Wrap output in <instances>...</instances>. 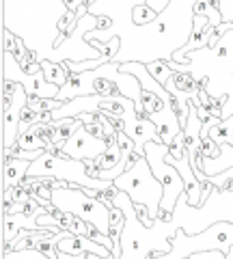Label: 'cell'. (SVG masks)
I'll list each match as a JSON object with an SVG mask.
<instances>
[{"label":"cell","instance_id":"obj_1","mask_svg":"<svg viewBox=\"0 0 233 259\" xmlns=\"http://www.w3.org/2000/svg\"><path fill=\"white\" fill-rule=\"evenodd\" d=\"M112 205L121 207L125 214V227L121 233V246L123 253L119 259H147L154 253H171V238H158V221L154 227L143 225V221L136 214L134 201L130 199V194L123 190H117L112 197Z\"/></svg>","mask_w":233,"mask_h":259},{"label":"cell","instance_id":"obj_2","mask_svg":"<svg viewBox=\"0 0 233 259\" xmlns=\"http://www.w3.org/2000/svg\"><path fill=\"white\" fill-rule=\"evenodd\" d=\"M220 221L233 223V190H220L216 186L212 188L207 201H203V205L199 207L188 203L186 190H183L171 218V223L177 229L181 227L190 236L205 231L207 227H212L214 223H220Z\"/></svg>","mask_w":233,"mask_h":259},{"label":"cell","instance_id":"obj_3","mask_svg":"<svg viewBox=\"0 0 233 259\" xmlns=\"http://www.w3.org/2000/svg\"><path fill=\"white\" fill-rule=\"evenodd\" d=\"M171 253H154L147 259H188L190 255L201 253V250H222L229 253V248L233 246V223L220 221L214 223L212 227H207L205 231L190 236L179 227L175 231V236L171 238Z\"/></svg>","mask_w":233,"mask_h":259},{"label":"cell","instance_id":"obj_4","mask_svg":"<svg viewBox=\"0 0 233 259\" xmlns=\"http://www.w3.org/2000/svg\"><path fill=\"white\" fill-rule=\"evenodd\" d=\"M52 203L65 214H74L82 221L91 223L98 227V231L104 236H110V209L112 203L108 205L106 201L100 197H91L89 192H84L82 186L76 188H52Z\"/></svg>","mask_w":233,"mask_h":259},{"label":"cell","instance_id":"obj_5","mask_svg":"<svg viewBox=\"0 0 233 259\" xmlns=\"http://www.w3.org/2000/svg\"><path fill=\"white\" fill-rule=\"evenodd\" d=\"M115 188L127 192L134 203L147 207V212L154 221L160 216V205H162V197H164V186L156 177V173L151 171V166H149V162L145 156L136 162L134 168H130V171H125V173H121L117 177Z\"/></svg>","mask_w":233,"mask_h":259},{"label":"cell","instance_id":"obj_6","mask_svg":"<svg viewBox=\"0 0 233 259\" xmlns=\"http://www.w3.org/2000/svg\"><path fill=\"white\" fill-rule=\"evenodd\" d=\"M28 175H50L56 180H65L71 184H78L82 188H95V190H110L115 182L108 180H95L89 175V166L84 160H76V158H59L52 153H43L39 156L35 162H30Z\"/></svg>","mask_w":233,"mask_h":259},{"label":"cell","instance_id":"obj_7","mask_svg":"<svg viewBox=\"0 0 233 259\" xmlns=\"http://www.w3.org/2000/svg\"><path fill=\"white\" fill-rule=\"evenodd\" d=\"M166 153H168L166 143L149 141L147 145H145V158H147L151 171L156 173V177L164 186V197H162L160 212H166V214L173 216L175 205H177L181 192L186 190V182H183V177H181V173L177 171V168L166 162Z\"/></svg>","mask_w":233,"mask_h":259},{"label":"cell","instance_id":"obj_8","mask_svg":"<svg viewBox=\"0 0 233 259\" xmlns=\"http://www.w3.org/2000/svg\"><path fill=\"white\" fill-rule=\"evenodd\" d=\"M28 104V91L24 84L3 78V149H11L18 145L22 110Z\"/></svg>","mask_w":233,"mask_h":259},{"label":"cell","instance_id":"obj_9","mask_svg":"<svg viewBox=\"0 0 233 259\" xmlns=\"http://www.w3.org/2000/svg\"><path fill=\"white\" fill-rule=\"evenodd\" d=\"M3 78L24 84L28 95H39V97H43V100H54V97H59V91H61V87H56L45 80L43 67H41V71H37V74H28V71H24L20 67L15 56L5 50H3Z\"/></svg>","mask_w":233,"mask_h":259},{"label":"cell","instance_id":"obj_10","mask_svg":"<svg viewBox=\"0 0 233 259\" xmlns=\"http://www.w3.org/2000/svg\"><path fill=\"white\" fill-rule=\"evenodd\" d=\"M59 147L65 151V156H69V158L89 160V158L102 156V153L108 149V139L106 136H95L93 132L86 130V125H82V127H78L65 143H61Z\"/></svg>","mask_w":233,"mask_h":259},{"label":"cell","instance_id":"obj_11","mask_svg":"<svg viewBox=\"0 0 233 259\" xmlns=\"http://www.w3.org/2000/svg\"><path fill=\"white\" fill-rule=\"evenodd\" d=\"M56 250L65 255H84V253H93L100 255L104 259H115L112 257V250L108 246L100 244L98 240H93L89 236H76V233H67L65 238H61L56 242Z\"/></svg>","mask_w":233,"mask_h":259},{"label":"cell","instance_id":"obj_12","mask_svg":"<svg viewBox=\"0 0 233 259\" xmlns=\"http://www.w3.org/2000/svg\"><path fill=\"white\" fill-rule=\"evenodd\" d=\"M30 160L24 158H3V190L20 186L28 175Z\"/></svg>","mask_w":233,"mask_h":259},{"label":"cell","instance_id":"obj_13","mask_svg":"<svg viewBox=\"0 0 233 259\" xmlns=\"http://www.w3.org/2000/svg\"><path fill=\"white\" fill-rule=\"evenodd\" d=\"M201 130H203V121L199 119L197 115V108L190 106V117H188V123L183 125V145H186V151L190 160L197 158L199 153V145H201Z\"/></svg>","mask_w":233,"mask_h":259},{"label":"cell","instance_id":"obj_14","mask_svg":"<svg viewBox=\"0 0 233 259\" xmlns=\"http://www.w3.org/2000/svg\"><path fill=\"white\" fill-rule=\"evenodd\" d=\"M41 67H43L45 80H48V82H52V84H56V87H63L67 82V78L71 76V71L67 69V65L59 63V61L41 59Z\"/></svg>","mask_w":233,"mask_h":259},{"label":"cell","instance_id":"obj_15","mask_svg":"<svg viewBox=\"0 0 233 259\" xmlns=\"http://www.w3.org/2000/svg\"><path fill=\"white\" fill-rule=\"evenodd\" d=\"M45 123H33L28 130H24L18 136V147L22 149H45V141L41 139V130Z\"/></svg>","mask_w":233,"mask_h":259},{"label":"cell","instance_id":"obj_16","mask_svg":"<svg viewBox=\"0 0 233 259\" xmlns=\"http://www.w3.org/2000/svg\"><path fill=\"white\" fill-rule=\"evenodd\" d=\"M210 136L218 145H224V143H231L233 145V115L227 117V119H222L220 123H216L210 130Z\"/></svg>","mask_w":233,"mask_h":259},{"label":"cell","instance_id":"obj_17","mask_svg":"<svg viewBox=\"0 0 233 259\" xmlns=\"http://www.w3.org/2000/svg\"><path fill=\"white\" fill-rule=\"evenodd\" d=\"M147 69H149V74L154 76L160 84H164L166 87V82L171 80V76L175 74V69L171 67V61H151V63H147Z\"/></svg>","mask_w":233,"mask_h":259},{"label":"cell","instance_id":"obj_18","mask_svg":"<svg viewBox=\"0 0 233 259\" xmlns=\"http://www.w3.org/2000/svg\"><path fill=\"white\" fill-rule=\"evenodd\" d=\"M158 15L160 13L154 9V7H149L147 3H138V5H134V9H132V22L138 24V26H143V24L154 22Z\"/></svg>","mask_w":233,"mask_h":259},{"label":"cell","instance_id":"obj_19","mask_svg":"<svg viewBox=\"0 0 233 259\" xmlns=\"http://www.w3.org/2000/svg\"><path fill=\"white\" fill-rule=\"evenodd\" d=\"M3 259H50V257L37 248H22V250H5Z\"/></svg>","mask_w":233,"mask_h":259},{"label":"cell","instance_id":"obj_20","mask_svg":"<svg viewBox=\"0 0 233 259\" xmlns=\"http://www.w3.org/2000/svg\"><path fill=\"white\" fill-rule=\"evenodd\" d=\"M207 182H212L220 190H233V168H227V171H220L216 175H207Z\"/></svg>","mask_w":233,"mask_h":259},{"label":"cell","instance_id":"obj_21","mask_svg":"<svg viewBox=\"0 0 233 259\" xmlns=\"http://www.w3.org/2000/svg\"><path fill=\"white\" fill-rule=\"evenodd\" d=\"M37 117H39V112L28 108V104H26L22 110V119H20V132H24V130H28L33 123H37Z\"/></svg>","mask_w":233,"mask_h":259},{"label":"cell","instance_id":"obj_22","mask_svg":"<svg viewBox=\"0 0 233 259\" xmlns=\"http://www.w3.org/2000/svg\"><path fill=\"white\" fill-rule=\"evenodd\" d=\"M222 15V22H231L233 24V0H216Z\"/></svg>","mask_w":233,"mask_h":259},{"label":"cell","instance_id":"obj_23","mask_svg":"<svg viewBox=\"0 0 233 259\" xmlns=\"http://www.w3.org/2000/svg\"><path fill=\"white\" fill-rule=\"evenodd\" d=\"M190 259H227V253H222V250H201V253L190 255Z\"/></svg>","mask_w":233,"mask_h":259},{"label":"cell","instance_id":"obj_24","mask_svg":"<svg viewBox=\"0 0 233 259\" xmlns=\"http://www.w3.org/2000/svg\"><path fill=\"white\" fill-rule=\"evenodd\" d=\"M147 5H149V7H154V9H156L158 13H162V11L166 9V7L171 5V0H147Z\"/></svg>","mask_w":233,"mask_h":259},{"label":"cell","instance_id":"obj_25","mask_svg":"<svg viewBox=\"0 0 233 259\" xmlns=\"http://www.w3.org/2000/svg\"><path fill=\"white\" fill-rule=\"evenodd\" d=\"M82 5H84V0H63V7H65V11H78Z\"/></svg>","mask_w":233,"mask_h":259},{"label":"cell","instance_id":"obj_26","mask_svg":"<svg viewBox=\"0 0 233 259\" xmlns=\"http://www.w3.org/2000/svg\"><path fill=\"white\" fill-rule=\"evenodd\" d=\"M227 259H233V246L229 248V253H227Z\"/></svg>","mask_w":233,"mask_h":259},{"label":"cell","instance_id":"obj_27","mask_svg":"<svg viewBox=\"0 0 233 259\" xmlns=\"http://www.w3.org/2000/svg\"><path fill=\"white\" fill-rule=\"evenodd\" d=\"M188 259H190V257H188Z\"/></svg>","mask_w":233,"mask_h":259}]
</instances>
